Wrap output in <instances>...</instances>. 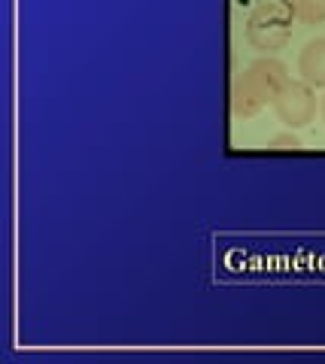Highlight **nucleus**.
Segmentation results:
<instances>
[{"instance_id":"nucleus-1","label":"nucleus","mask_w":325,"mask_h":364,"mask_svg":"<svg viewBox=\"0 0 325 364\" xmlns=\"http://www.w3.org/2000/svg\"><path fill=\"white\" fill-rule=\"evenodd\" d=\"M292 76L289 67L277 58H259L252 61L246 70L234 79L231 88V112L238 119H250L255 112H262L267 104H274L277 95L283 91Z\"/></svg>"},{"instance_id":"nucleus-2","label":"nucleus","mask_w":325,"mask_h":364,"mask_svg":"<svg viewBox=\"0 0 325 364\" xmlns=\"http://www.w3.org/2000/svg\"><path fill=\"white\" fill-rule=\"evenodd\" d=\"M295 13L289 0H259L246 16V43L262 52H279L292 37Z\"/></svg>"},{"instance_id":"nucleus-3","label":"nucleus","mask_w":325,"mask_h":364,"mask_svg":"<svg viewBox=\"0 0 325 364\" xmlns=\"http://www.w3.org/2000/svg\"><path fill=\"white\" fill-rule=\"evenodd\" d=\"M274 112H277V119L286 124L289 131H295V128H304V124H310L313 119H316V88H310L307 82H289L283 91L277 95L274 100Z\"/></svg>"},{"instance_id":"nucleus-4","label":"nucleus","mask_w":325,"mask_h":364,"mask_svg":"<svg viewBox=\"0 0 325 364\" xmlns=\"http://www.w3.org/2000/svg\"><path fill=\"white\" fill-rule=\"evenodd\" d=\"M298 73L301 82L310 88H325V37L310 40L298 55Z\"/></svg>"},{"instance_id":"nucleus-5","label":"nucleus","mask_w":325,"mask_h":364,"mask_svg":"<svg viewBox=\"0 0 325 364\" xmlns=\"http://www.w3.org/2000/svg\"><path fill=\"white\" fill-rule=\"evenodd\" d=\"M301 25H319L325 21V0H289Z\"/></svg>"},{"instance_id":"nucleus-6","label":"nucleus","mask_w":325,"mask_h":364,"mask_svg":"<svg viewBox=\"0 0 325 364\" xmlns=\"http://www.w3.org/2000/svg\"><path fill=\"white\" fill-rule=\"evenodd\" d=\"M267 149H301V140L298 136L289 131V134H277V136H271V140H267Z\"/></svg>"},{"instance_id":"nucleus-7","label":"nucleus","mask_w":325,"mask_h":364,"mask_svg":"<svg viewBox=\"0 0 325 364\" xmlns=\"http://www.w3.org/2000/svg\"><path fill=\"white\" fill-rule=\"evenodd\" d=\"M319 109H322V122H325V97H322V107Z\"/></svg>"}]
</instances>
